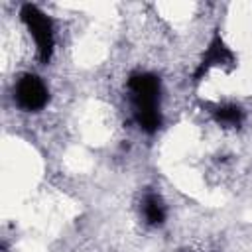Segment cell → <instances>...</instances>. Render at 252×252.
Instances as JSON below:
<instances>
[{
    "mask_svg": "<svg viewBox=\"0 0 252 252\" xmlns=\"http://www.w3.org/2000/svg\"><path fill=\"white\" fill-rule=\"evenodd\" d=\"M213 67H224V69H234L236 67V57L230 51V47L222 41L220 35H215L207 47V51L201 57V63L195 71V81H199L203 75H207Z\"/></svg>",
    "mask_w": 252,
    "mask_h": 252,
    "instance_id": "277c9868",
    "label": "cell"
},
{
    "mask_svg": "<svg viewBox=\"0 0 252 252\" xmlns=\"http://www.w3.org/2000/svg\"><path fill=\"white\" fill-rule=\"evenodd\" d=\"M213 118L222 128H238L244 120V112L236 104H222V106H217L213 110Z\"/></svg>",
    "mask_w": 252,
    "mask_h": 252,
    "instance_id": "8992f818",
    "label": "cell"
},
{
    "mask_svg": "<svg viewBox=\"0 0 252 252\" xmlns=\"http://www.w3.org/2000/svg\"><path fill=\"white\" fill-rule=\"evenodd\" d=\"M142 213L148 224L152 226H159L165 220V205L161 201L159 195L156 193H146L142 199Z\"/></svg>",
    "mask_w": 252,
    "mask_h": 252,
    "instance_id": "5b68a950",
    "label": "cell"
},
{
    "mask_svg": "<svg viewBox=\"0 0 252 252\" xmlns=\"http://www.w3.org/2000/svg\"><path fill=\"white\" fill-rule=\"evenodd\" d=\"M14 100L26 112H37L49 102V91L37 75L26 73L16 81Z\"/></svg>",
    "mask_w": 252,
    "mask_h": 252,
    "instance_id": "3957f363",
    "label": "cell"
},
{
    "mask_svg": "<svg viewBox=\"0 0 252 252\" xmlns=\"http://www.w3.org/2000/svg\"><path fill=\"white\" fill-rule=\"evenodd\" d=\"M159 79L154 73L138 71L128 77V93L132 102V112L138 126L146 134L158 132L161 126V112H159Z\"/></svg>",
    "mask_w": 252,
    "mask_h": 252,
    "instance_id": "6da1fadb",
    "label": "cell"
},
{
    "mask_svg": "<svg viewBox=\"0 0 252 252\" xmlns=\"http://www.w3.org/2000/svg\"><path fill=\"white\" fill-rule=\"evenodd\" d=\"M20 16H22V22L28 28L30 35L35 41V49H37L39 59L43 63H47L53 55V45H55L51 20L33 4H24L20 10Z\"/></svg>",
    "mask_w": 252,
    "mask_h": 252,
    "instance_id": "7a4b0ae2",
    "label": "cell"
}]
</instances>
